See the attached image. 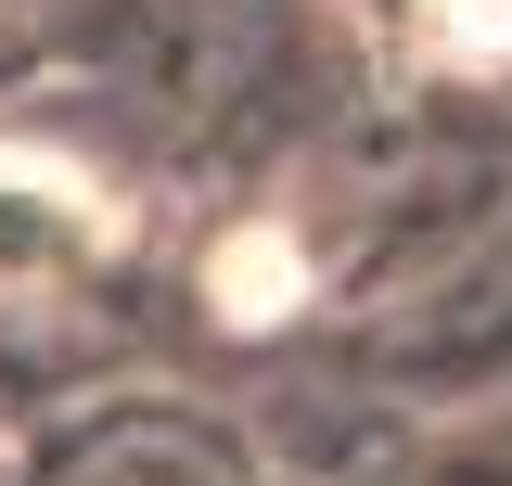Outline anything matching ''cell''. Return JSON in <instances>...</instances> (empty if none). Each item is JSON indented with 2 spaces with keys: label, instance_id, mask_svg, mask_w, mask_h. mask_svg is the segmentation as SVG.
<instances>
[{
  "label": "cell",
  "instance_id": "6da1fadb",
  "mask_svg": "<svg viewBox=\"0 0 512 486\" xmlns=\"http://www.w3.org/2000/svg\"><path fill=\"white\" fill-rule=\"evenodd\" d=\"M64 486H244V461L205 448L192 423H167V435H116V448H90Z\"/></svg>",
  "mask_w": 512,
  "mask_h": 486
}]
</instances>
